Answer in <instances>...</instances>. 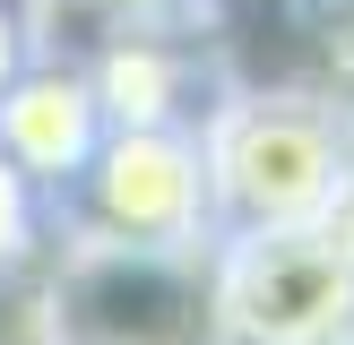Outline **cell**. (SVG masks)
Masks as SVG:
<instances>
[{
  "mask_svg": "<svg viewBox=\"0 0 354 345\" xmlns=\"http://www.w3.org/2000/svg\"><path fill=\"white\" fill-rule=\"evenodd\" d=\"M207 224L216 241L328 224L346 207V103L320 95H225L199 121Z\"/></svg>",
  "mask_w": 354,
  "mask_h": 345,
  "instance_id": "obj_1",
  "label": "cell"
},
{
  "mask_svg": "<svg viewBox=\"0 0 354 345\" xmlns=\"http://www.w3.org/2000/svg\"><path fill=\"white\" fill-rule=\"evenodd\" d=\"M52 241H95V250H207V172L190 130H104L86 172L44 199Z\"/></svg>",
  "mask_w": 354,
  "mask_h": 345,
  "instance_id": "obj_3",
  "label": "cell"
},
{
  "mask_svg": "<svg viewBox=\"0 0 354 345\" xmlns=\"http://www.w3.org/2000/svg\"><path fill=\"white\" fill-rule=\"evenodd\" d=\"M0 345H61L44 310V276H9L0 285Z\"/></svg>",
  "mask_w": 354,
  "mask_h": 345,
  "instance_id": "obj_7",
  "label": "cell"
},
{
  "mask_svg": "<svg viewBox=\"0 0 354 345\" xmlns=\"http://www.w3.org/2000/svg\"><path fill=\"white\" fill-rule=\"evenodd\" d=\"M216 345H346L354 337V216L242 233L207 250Z\"/></svg>",
  "mask_w": 354,
  "mask_h": 345,
  "instance_id": "obj_2",
  "label": "cell"
},
{
  "mask_svg": "<svg viewBox=\"0 0 354 345\" xmlns=\"http://www.w3.org/2000/svg\"><path fill=\"white\" fill-rule=\"evenodd\" d=\"M44 268V190L0 155V285Z\"/></svg>",
  "mask_w": 354,
  "mask_h": 345,
  "instance_id": "obj_6",
  "label": "cell"
},
{
  "mask_svg": "<svg viewBox=\"0 0 354 345\" xmlns=\"http://www.w3.org/2000/svg\"><path fill=\"white\" fill-rule=\"evenodd\" d=\"M346 216H354V103H346Z\"/></svg>",
  "mask_w": 354,
  "mask_h": 345,
  "instance_id": "obj_9",
  "label": "cell"
},
{
  "mask_svg": "<svg viewBox=\"0 0 354 345\" xmlns=\"http://www.w3.org/2000/svg\"><path fill=\"white\" fill-rule=\"evenodd\" d=\"M35 69V43H26V9L17 0H0V95H9L17 78Z\"/></svg>",
  "mask_w": 354,
  "mask_h": 345,
  "instance_id": "obj_8",
  "label": "cell"
},
{
  "mask_svg": "<svg viewBox=\"0 0 354 345\" xmlns=\"http://www.w3.org/2000/svg\"><path fill=\"white\" fill-rule=\"evenodd\" d=\"M95 147H104V112H95V95H86V78L69 61H35L26 78L0 95V155H9L44 199H61L86 172Z\"/></svg>",
  "mask_w": 354,
  "mask_h": 345,
  "instance_id": "obj_5",
  "label": "cell"
},
{
  "mask_svg": "<svg viewBox=\"0 0 354 345\" xmlns=\"http://www.w3.org/2000/svg\"><path fill=\"white\" fill-rule=\"evenodd\" d=\"M346 345H354V337H346Z\"/></svg>",
  "mask_w": 354,
  "mask_h": 345,
  "instance_id": "obj_10",
  "label": "cell"
},
{
  "mask_svg": "<svg viewBox=\"0 0 354 345\" xmlns=\"http://www.w3.org/2000/svg\"><path fill=\"white\" fill-rule=\"evenodd\" d=\"M44 310L61 345H216L207 250H95L44 241Z\"/></svg>",
  "mask_w": 354,
  "mask_h": 345,
  "instance_id": "obj_4",
  "label": "cell"
}]
</instances>
